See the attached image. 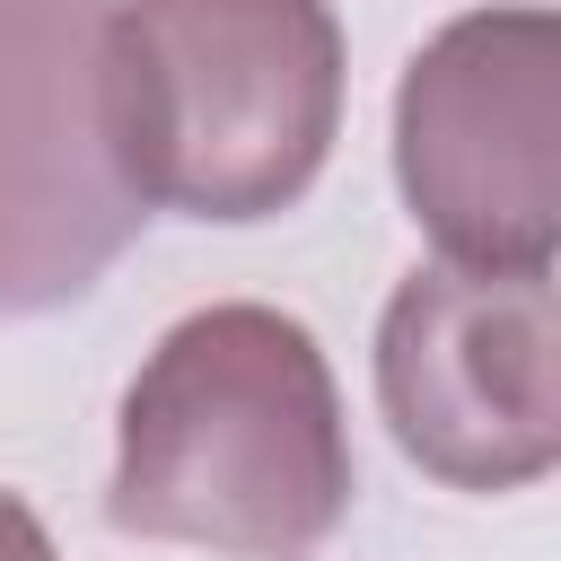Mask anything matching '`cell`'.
Masks as SVG:
<instances>
[{
	"label": "cell",
	"mask_w": 561,
	"mask_h": 561,
	"mask_svg": "<svg viewBox=\"0 0 561 561\" xmlns=\"http://www.w3.org/2000/svg\"><path fill=\"white\" fill-rule=\"evenodd\" d=\"M0 561H61L53 535H44V517H35L18 491H0Z\"/></svg>",
	"instance_id": "6"
},
{
	"label": "cell",
	"mask_w": 561,
	"mask_h": 561,
	"mask_svg": "<svg viewBox=\"0 0 561 561\" xmlns=\"http://www.w3.org/2000/svg\"><path fill=\"white\" fill-rule=\"evenodd\" d=\"M114 0H0V316L88 298L140 237L105 105Z\"/></svg>",
	"instance_id": "5"
},
{
	"label": "cell",
	"mask_w": 561,
	"mask_h": 561,
	"mask_svg": "<svg viewBox=\"0 0 561 561\" xmlns=\"http://www.w3.org/2000/svg\"><path fill=\"white\" fill-rule=\"evenodd\" d=\"M394 184L438 263L552 272L561 254V18L500 0L447 18L394 88Z\"/></svg>",
	"instance_id": "3"
},
{
	"label": "cell",
	"mask_w": 561,
	"mask_h": 561,
	"mask_svg": "<svg viewBox=\"0 0 561 561\" xmlns=\"http://www.w3.org/2000/svg\"><path fill=\"white\" fill-rule=\"evenodd\" d=\"M377 412L447 491H526L561 465L552 272L421 263L377 316Z\"/></svg>",
	"instance_id": "4"
},
{
	"label": "cell",
	"mask_w": 561,
	"mask_h": 561,
	"mask_svg": "<svg viewBox=\"0 0 561 561\" xmlns=\"http://www.w3.org/2000/svg\"><path fill=\"white\" fill-rule=\"evenodd\" d=\"M105 105L149 210L280 219L342 140V18L333 0H114Z\"/></svg>",
	"instance_id": "2"
},
{
	"label": "cell",
	"mask_w": 561,
	"mask_h": 561,
	"mask_svg": "<svg viewBox=\"0 0 561 561\" xmlns=\"http://www.w3.org/2000/svg\"><path fill=\"white\" fill-rule=\"evenodd\" d=\"M351 508V421L316 333L263 298L193 307L114 412L105 517L140 543L298 561Z\"/></svg>",
	"instance_id": "1"
}]
</instances>
